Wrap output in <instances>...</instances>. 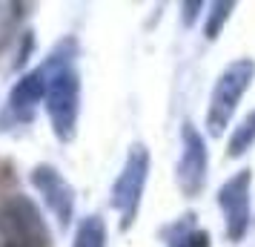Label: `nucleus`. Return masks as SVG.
I'll return each mask as SVG.
<instances>
[{"instance_id":"1","label":"nucleus","mask_w":255,"mask_h":247,"mask_svg":"<svg viewBox=\"0 0 255 247\" xmlns=\"http://www.w3.org/2000/svg\"><path fill=\"white\" fill-rule=\"evenodd\" d=\"M78 55H81L78 37L66 35L40 60L49 75L43 112H46L49 130L60 144H72L78 138V127H81L83 81H81V69H78Z\"/></svg>"},{"instance_id":"2","label":"nucleus","mask_w":255,"mask_h":247,"mask_svg":"<svg viewBox=\"0 0 255 247\" xmlns=\"http://www.w3.org/2000/svg\"><path fill=\"white\" fill-rule=\"evenodd\" d=\"M152 173V153L143 141H135L124 155V164L118 170L115 181L109 187V207L118 216V230L129 233L140 216V204L146 196Z\"/></svg>"},{"instance_id":"3","label":"nucleus","mask_w":255,"mask_h":247,"mask_svg":"<svg viewBox=\"0 0 255 247\" xmlns=\"http://www.w3.org/2000/svg\"><path fill=\"white\" fill-rule=\"evenodd\" d=\"M255 83V60L253 58H235L230 60L209 89L207 112H204V127L212 138H221L230 130L232 118L241 106L244 95Z\"/></svg>"},{"instance_id":"4","label":"nucleus","mask_w":255,"mask_h":247,"mask_svg":"<svg viewBox=\"0 0 255 247\" xmlns=\"http://www.w3.org/2000/svg\"><path fill=\"white\" fill-rule=\"evenodd\" d=\"M0 247H52V230L40 204L26 193L0 199Z\"/></svg>"},{"instance_id":"5","label":"nucleus","mask_w":255,"mask_h":247,"mask_svg":"<svg viewBox=\"0 0 255 247\" xmlns=\"http://www.w3.org/2000/svg\"><path fill=\"white\" fill-rule=\"evenodd\" d=\"M215 204L224 222V239L230 245H241L253 227V170L241 167L221 181Z\"/></svg>"},{"instance_id":"6","label":"nucleus","mask_w":255,"mask_h":247,"mask_svg":"<svg viewBox=\"0 0 255 247\" xmlns=\"http://www.w3.org/2000/svg\"><path fill=\"white\" fill-rule=\"evenodd\" d=\"M178 138H181V147H178V161H175V184L184 199H201L209 181L207 135L192 121H184Z\"/></svg>"},{"instance_id":"7","label":"nucleus","mask_w":255,"mask_h":247,"mask_svg":"<svg viewBox=\"0 0 255 247\" xmlns=\"http://www.w3.org/2000/svg\"><path fill=\"white\" fill-rule=\"evenodd\" d=\"M29 184L35 190V196L40 199L43 210L58 224V230H69L75 224V210H78V193H75L69 178L55 164L40 161L29 170Z\"/></svg>"},{"instance_id":"8","label":"nucleus","mask_w":255,"mask_h":247,"mask_svg":"<svg viewBox=\"0 0 255 247\" xmlns=\"http://www.w3.org/2000/svg\"><path fill=\"white\" fill-rule=\"evenodd\" d=\"M46 83L49 75L43 69V63H37L32 69H26L17 81L12 83V89L6 95V106L3 115L12 124H32L37 115V109L46 101Z\"/></svg>"},{"instance_id":"9","label":"nucleus","mask_w":255,"mask_h":247,"mask_svg":"<svg viewBox=\"0 0 255 247\" xmlns=\"http://www.w3.org/2000/svg\"><path fill=\"white\" fill-rule=\"evenodd\" d=\"M166 247H212V236L198 224V216L192 210L178 216L161 230Z\"/></svg>"},{"instance_id":"10","label":"nucleus","mask_w":255,"mask_h":247,"mask_svg":"<svg viewBox=\"0 0 255 247\" xmlns=\"http://www.w3.org/2000/svg\"><path fill=\"white\" fill-rule=\"evenodd\" d=\"M109 245V227L101 213H89L75 222L72 247H106Z\"/></svg>"},{"instance_id":"11","label":"nucleus","mask_w":255,"mask_h":247,"mask_svg":"<svg viewBox=\"0 0 255 247\" xmlns=\"http://www.w3.org/2000/svg\"><path fill=\"white\" fill-rule=\"evenodd\" d=\"M253 147H255V106L250 112H244V115L238 118V124L230 130L224 155H227L230 161H238V158H244Z\"/></svg>"},{"instance_id":"12","label":"nucleus","mask_w":255,"mask_h":247,"mask_svg":"<svg viewBox=\"0 0 255 247\" xmlns=\"http://www.w3.org/2000/svg\"><path fill=\"white\" fill-rule=\"evenodd\" d=\"M232 12H235V3H232V0H215V3H207L204 26H201L207 43H215V40L224 35V26L232 20Z\"/></svg>"},{"instance_id":"13","label":"nucleus","mask_w":255,"mask_h":247,"mask_svg":"<svg viewBox=\"0 0 255 247\" xmlns=\"http://www.w3.org/2000/svg\"><path fill=\"white\" fill-rule=\"evenodd\" d=\"M20 20H23V3H3L0 0V52L12 43Z\"/></svg>"},{"instance_id":"14","label":"nucleus","mask_w":255,"mask_h":247,"mask_svg":"<svg viewBox=\"0 0 255 247\" xmlns=\"http://www.w3.org/2000/svg\"><path fill=\"white\" fill-rule=\"evenodd\" d=\"M204 12H207V3H204V0H189V3H181V23L189 29V26H195L198 17L204 20Z\"/></svg>"}]
</instances>
